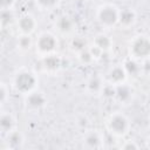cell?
Returning <instances> with one entry per match:
<instances>
[{"mask_svg": "<svg viewBox=\"0 0 150 150\" xmlns=\"http://www.w3.org/2000/svg\"><path fill=\"white\" fill-rule=\"evenodd\" d=\"M149 76H150V69H149Z\"/></svg>", "mask_w": 150, "mask_h": 150, "instance_id": "29", "label": "cell"}, {"mask_svg": "<svg viewBox=\"0 0 150 150\" xmlns=\"http://www.w3.org/2000/svg\"><path fill=\"white\" fill-rule=\"evenodd\" d=\"M103 86H104V83L100 76H93L87 83L88 90L90 93H94V94H101Z\"/></svg>", "mask_w": 150, "mask_h": 150, "instance_id": "19", "label": "cell"}, {"mask_svg": "<svg viewBox=\"0 0 150 150\" xmlns=\"http://www.w3.org/2000/svg\"><path fill=\"white\" fill-rule=\"evenodd\" d=\"M138 148H139V145L135 141H125L121 145V149H123V150H136Z\"/></svg>", "mask_w": 150, "mask_h": 150, "instance_id": "26", "label": "cell"}, {"mask_svg": "<svg viewBox=\"0 0 150 150\" xmlns=\"http://www.w3.org/2000/svg\"><path fill=\"white\" fill-rule=\"evenodd\" d=\"M70 48L73 52L75 53H81L82 50H84L87 48V45H86V41L82 39V38H73L71 41H70Z\"/></svg>", "mask_w": 150, "mask_h": 150, "instance_id": "22", "label": "cell"}, {"mask_svg": "<svg viewBox=\"0 0 150 150\" xmlns=\"http://www.w3.org/2000/svg\"><path fill=\"white\" fill-rule=\"evenodd\" d=\"M8 100H9V88H8L7 83L1 82V86H0V103H1V107H4L7 103Z\"/></svg>", "mask_w": 150, "mask_h": 150, "instance_id": "24", "label": "cell"}, {"mask_svg": "<svg viewBox=\"0 0 150 150\" xmlns=\"http://www.w3.org/2000/svg\"><path fill=\"white\" fill-rule=\"evenodd\" d=\"M137 20V14L132 8H123L120 9L118 25L123 28H130L135 25Z\"/></svg>", "mask_w": 150, "mask_h": 150, "instance_id": "15", "label": "cell"}, {"mask_svg": "<svg viewBox=\"0 0 150 150\" xmlns=\"http://www.w3.org/2000/svg\"><path fill=\"white\" fill-rule=\"evenodd\" d=\"M15 20L13 9H0V23L2 28H6Z\"/></svg>", "mask_w": 150, "mask_h": 150, "instance_id": "20", "label": "cell"}, {"mask_svg": "<svg viewBox=\"0 0 150 150\" xmlns=\"http://www.w3.org/2000/svg\"><path fill=\"white\" fill-rule=\"evenodd\" d=\"M57 39L56 36L50 32H42L38 35L36 40L34 41L35 50L40 55V57L54 54L57 49Z\"/></svg>", "mask_w": 150, "mask_h": 150, "instance_id": "5", "label": "cell"}, {"mask_svg": "<svg viewBox=\"0 0 150 150\" xmlns=\"http://www.w3.org/2000/svg\"><path fill=\"white\" fill-rule=\"evenodd\" d=\"M105 127L109 134L115 137H124L130 130V121L129 118L120 111L112 112L105 121Z\"/></svg>", "mask_w": 150, "mask_h": 150, "instance_id": "2", "label": "cell"}, {"mask_svg": "<svg viewBox=\"0 0 150 150\" xmlns=\"http://www.w3.org/2000/svg\"><path fill=\"white\" fill-rule=\"evenodd\" d=\"M83 146L87 149H102L104 146L103 135L97 130L87 131L82 138Z\"/></svg>", "mask_w": 150, "mask_h": 150, "instance_id": "9", "label": "cell"}, {"mask_svg": "<svg viewBox=\"0 0 150 150\" xmlns=\"http://www.w3.org/2000/svg\"><path fill=\"white\" fill-rule=\"evenodd\" d=\"M134 89L131 86L127 84L125 82L122 83V84H118L116 86V94H115V98L120 102V103H123V104H128L132 97H134Z\"/></svg>", "mask_w": 150, "mask_h": 150, "instance_id": "14", "label": "cell"}, {"mask_svg": "<svg viewBox=\"0 0 150 150\" xmlns=\"http://www.w3.org/2000/svg\"><path fill=\"white\" fill-rule=\"evenodd\" d=\"M146 145H148V148H150V137H149L148 141H146Z\"/></svg>", "mask_w": 150, "mask_h": 150, "instance_id": "27", "label": "cell"}, {"mask_svg": "<svg viewBox=\"0 0 150 150\" xmlns=\"http://www.w3.org/2000/svg\"><path fill=\"white\" fill-rule=\"evenodd\" d=\"M120 8L112 4H103L96 11L98 23L104 28H114L118 25Z\"/></svg>", "mask_w": 150, "mask_h": 150, "instance_id": "3", "label": "cell"}, {"mask_svg": "<svg viewBox=\"0 0 150 150\" xmlns=\"http://www.w3.org/2000/svg\"><path fill=\"white\" fill-rule=\"evenodd\" d=\"M130 57L138 61H146L150 59V38L146 35H136L129 45Z\"/></svg>", "mask_w": 150, "mask_h": 150, "instance_id": "4", "label": "cell"}, {"mask_svg": "<svg viewBox=\"0 0 150 150\" xmlns=\"http://www.w3.org/2000/svg\"><path fill=\"white\" fill-rule=\"evenodd\" d=\"M16 27L20 34L32 35L38 27V21L33 14L23 13L16 19Z\"/></svg>", "mask_w": 150, "mask_h": 150, "instance_id": "7", "label": "cell"}, {"mask_svg": "<svg viewBox=\"0 0 150 150\" xmlns=\"http://www.w3.org/2000/svg\"><path fill=\"white\" fill-rule=\"evenodd\" d=\"M79 60H80V62L82 64H90L94 61H96L94 59V56H93V54H91V52H90L89 48H86L84 50H82L81 53H79Z\"/></svg>", "mask_w": 150, "mask_h": 150, "instance_id": "23", "label": "cell"}, {"mask_svg": "<svg viewBox=\"0 0 150 150\" xmlns=\"http://www.w3.org/2000/svg\"><path fill=\"white\" fill-rule=\"evenodd\" d=\"M34 1H35V5L42 11L55 9L61 4V0H34Z\"/></svg>", "mask_w": 150, "mask_h": 150, "instance_id": "21", "label": "cell"}, {"mask_svg": "<svg viewBox=\"0 0 150 150\" xmlns=\"http://www.w3.org/2000/svg\"><path fill=\"white\" fill-rule=\"evenodd\" d=\"M38 82H39V80L36 77V75L28 69L18 70L13 77L14 89L19 94H22V95H27V94L36 90Z\"/></svg>", "mask_w": 150, "mask_h": 150, "instance_id": "1", "label": "cell"}, {"mask_svg": "<svg viewBox=\"0 0 150 150\" xmlns=\"http://www.w3.org/2000/svg\"><path fill=\"white\" fill-rule=\"evenodd\" d=\"M25 104L32 110H40L47 104V97L42 91L34 90L25 95Z\"/></svg>", "mask_w": 150, "mask_h": 150, "instance_id": "8", "label": "cell"}, {"mask_svg": "<svg viewBox=\"0 0 150 150\" xmlns=\"http://www.w3.org/2000/svg\"><path fill=\"white\" fill-rule=\"evenodd\" d=\"M4 137V141H2V145L0 149H7V150H18V149H21L23 146V143H25V136L23 134L18 130V129H14L13 131L8 132L7 135L2 136Z\"/></svg>", "mask_w": 150, "mask_h": 150, "instance_id": "6", "label": "cell"}, {"mask_svg": "<svg viewBox=\"0 0 150 150\" xmlns=\"http://www.w3.org/2000/svg\"><path fill=\"white\" fill-rule=\"evenodd\" d=\"M127 79H128V73H127L123 64H116V66L111 67L107 74L108 82L114 84V86H118V84L124 83L127 81Z\"/></svg>", "mask_w": 150, "mask_h": 150, "instance_id": "10", "label": "cell"}, {"mask_svg": "<svg viewBox=\"0 0 150 150\" xmlns=\"http://www.w3.org/2000/svg\"><path fill=\"white\" fill-rule=\"evenodd\" d=\"M93 45L96 46L100 50H102L103 53L108 52L111 49L112 47V40L109 35L104 34V33H98L94 36V41H93Z\"/></svg>", "mask_w": 150, "mask_h": 150, "instance_id": "16", "label": "cell"}, {"mask_svg": "<svg viewBox=\"0 0 150 150\" xmlns=\"http://www.w3.org/2000/svg\"><path fill=\"white\" fill-rule=\"evenodd\" d=\"M149 124H150V116H149Z\"/></svg>", "mask_w": 150, "mask_h": 150, "instance_id": "28", "label": "cell"}, {"mask_svg": "<svg viewBox=\"0 0 150 150\" xmlns=\"http://www.w3.org/2000/svg\"><path fill=\"white\" fill-rule=\"evenodd\" d=\"M16 0H0V9H13Z\"/></svg>", "mask_w": 150, "mask_h": 150, "instance_id": "25", "label": "cell"}, {"mask_svg": "<svg viewBox=\"0 0 150 150\" xmlns=\"http://www.w3.org/2000/svg\"><path fill=\"white\" fill-rule=\"evenodd\" d=\"M55 27L59 33H61L63 35H68L74 32L75 21L73 20V18H70L68 15H60L55 21Z\"/></svg>", "mask_w": 150, "mask_h": 150, "instance_id": "13", "label": "cell"}, {"mask_svg": "<svg viewBox=\"0 0 150 150\" xmlns=\"http://www.w3.org/2000/svg\"><path fill=\"white\" fill-rule=\"evenodd\" d=\"M34 41L32 35L28 34H19V36L16 38V47L21 52H28L30 50V48L33 47Z\"/></svg>", "mask_w": 150, "mask_h": 150, "instance_id": "17", "label": "cell"}, {"mask_svg": "<svg viewBox=\"0 0 150 150\" xmlns=\"http://www.w3.org/2000/svg\"><path fill=\"white\" fill-rule=\"evenodd\" d=\"M41 67L45 71H48V73L57 71L62 67V59L56 53L42 56L41 57Z\"/></svg>", "mask_w": 150, "mask_h": 150, "instance_id": "11", "label": "cell"}, {"mask_svg": "<svg viewBox=\"0 0 150 150\" xmlns=\"http://www.w3.org/2000/svg\"><path fill=\"white\" fill-rule=\"evenodd\" d=\"M16 129V118L11 111L2 110L0 114V131L1 135L5 136L8 132Z\"/></svg>", "mask_w": 150, "mask_h": 150, "instance_id": "12", "label": "cell"}, {"mask_svg": "<svg viewBox=\"0 0 150 150\" xmlns=\"http://www.w3.org/2000/svg\"><path fill=\"white\" fill-rule=\"evenodd\" d=\"M141 61L138 60H135L132 57H129L128 60L124 61L123 66L128 73V75H132V76H137L139 74V71L142 70V66L139 63Z\"/></svg>", "mask_w": 150, "mask_h": 150, "instance_id": "18", "label": "cell"}]
</instances>
